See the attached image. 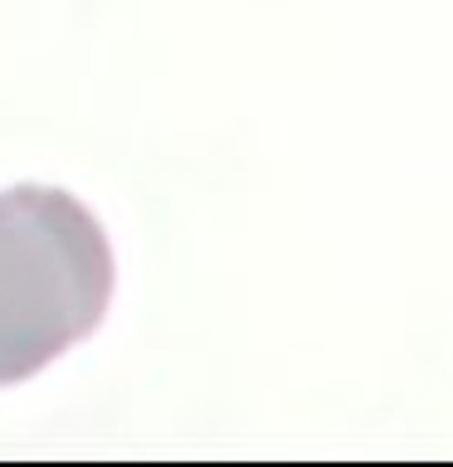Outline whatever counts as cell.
Returning <instances> with one entry per match:
<instances>
[{"mask_svg":"<svg viewBox=\"0 0 453 467\" xmlns=\"http://www.w3.org/2000/svg\"><path fill=\"white\" fill-rule=\"evenodd\" d=\"M117 258L102 219L58 185L0 190V389L88 341L112 306Z\"/></svg>","mask_w":453,"mask_h":467,"instance_id":"1","label":"cell"}]
</instances>
